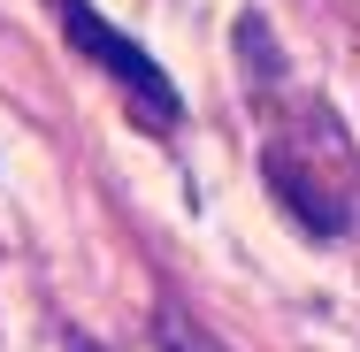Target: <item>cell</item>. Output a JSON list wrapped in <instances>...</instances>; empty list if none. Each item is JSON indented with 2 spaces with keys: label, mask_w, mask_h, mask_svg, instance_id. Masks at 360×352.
Segmentation results:
<instances>
[{
  "label": "cell",
  "mask_w": 360,
  "mask_h": 352,
  "mask_svg": "<svg viewBox=\"0 0 360 352\" xmlns=\"http://www.w3.org/2000/svg\"><path fill=\"white\" fill-rule=\"evenodd\" d=\"M54 8H62L70 46H77V54H92L100 70H115V77H123V84L146 100V115H161V123H176V115H184V100H176V84L161 77V62H153L146 46H131V39H123V31H115L92 0H54Z\"/></svg>",
  "instance_id": "obj_1"
},
{
  "label": "cell",
  "mask_w": 360,
  "mask_h": 352,
  "mask_svg": "<svg viewBox=\"0 0 360 352\" xmlns=\"http://www.w3.org/2000/svg\"><path fill=\"white\" fill-rule=\"evenodd\" d=\"M269 184H276V200H284V207L299 214V222H307L314 237H338V230H345V214H338V200H322V192L307 184V169H291L284 153H269Z\"/></svg>",
  "instance_id": "obj_2"
},
{
  "label": "cell",
  "mask_w": 360,
  "mask_h": 352,
  "mask_svg": "<svg viewBox=\"0 0 360 352\" xmlns=\"http://www.w3.org/2000/svg\"><path fill=\"white\" fill-rule=\"evenodd\" d=\"M238 46H245V62L261 77H276V46H269V23L261 15H238Z\"/></svg>",
  "instance_id": "obj_4"
},
{
  "label": "cell",
  "mask_w": 360,
  "mask_h": 352,
  "mask_svg": "<svg viewBox=\"0 0 360 352\" xmlns=\"http://www.w3.org/2000/svg\"><path fill=\"white\" fill-rule=\"evenodd\" d=\"M153 352H222V345L207 337V330H192L184 314H169V306H161V314H153Z\"/></svg>",
  "instance_id": "obj_3"
},
{
  "label": "cell",
  "mask_w": 360,
  "mask_h": 352,
  "mask_svg": "<svg viewBox=\"0 0 360 352\" xmlns=\"http://www.w3.org/2000/svg\"><path fill=\"white\" fill-rule=\"evenodd\" d=\"M70 352H100V345H84V337H70Z\"/></svg>",
  "instance_id": "obj_5"
}]
</instances>
